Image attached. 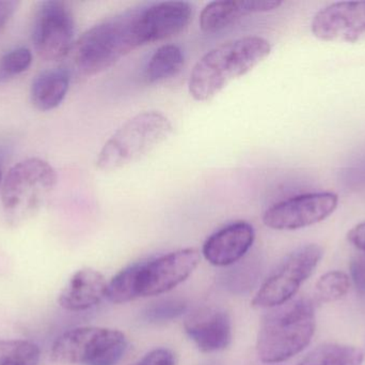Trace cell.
<instances>
[{"label": "cell", "mask_w": 365, "mask_h": 365, "mask_svg": "<svg viewBox=\"0 0 365 365\" xmlns=\"http://www.w3.org/2000/svg\"><path fill=\"white\" fill-rule=\"evenodd\" d=\"M272 51L261 36H244L218 45L197 60L189 77V94L203 102L214 98L227 84L250 72Z\"/></svg>", "instance_id": "1"}, {"label": "cell", "mask_w": 365, "mask_h": 365, "mask_svg": "<svg viewBox=\"0 0 365 365\" xmlns=\"http://www.w3.org/2000/svg\"><path fill=\"white\" fill-rule=\"evenodd\" d=\"M315 332V311L306 298L270 309L262 319L257 351L264 364H281L307 349Z\"/></svg>", "instance_id": "2"}, {"label": "cell", "mask_w": 365, "mask_h": 365, "mask_svg": "<svg viewBox=\"0 0 365 365\" xmlns=\"http://www.w3.org/2000/svg\"><path fill=\"white\" fill-rule=\"evenodd\" d=\"M138 12L130 11L109 17L76 41L72 49L73 60L81 74H100L141 46L137 31Z\"/></svg>", "instance_id": "3"}, {"label": "cell", "mask_w": 365, "mask_h": 365, "mask_svg": "<svg viewBox=\"0 0 365 365\" xmlns=\"http://www.w3.org/2000/svg\"><path fill=\"white\" fill-rule=\"evenodd\" d=\"M170 120L160 111H143L130 118L103 146L96 166L117 171L143 159L173 134Z\"/></svg>", "instance_id": "4"}, {"label": "cell", "mask_w": 365, "mask_h": 365, "mask_svg": "<svg viewBox=\"0 0 365 365\" xmlns=\"http://www.w3.org/2000/svg\"><path fill=\"white\" fill-rule=\"evenodd\" d=\"M57 184V173L46 161L30 158L12 167L1 188L4 212L13 222L34 214Z\"/></svg>", "instance_id": "5"}, {"label": "cell", "mask_w": 365, "mask_h": 365, "mask_svg": "<svg viewBox=\"0 0 365 365\" xmlns=\"http://www.w3.org/2000/svg\"><path fill=\"white\" fill-rule=\"evenodd\" d=\"M128 349L119 330L78 327L62 334L51 346V360L60 364L115 365Z\"/></svg>", "instance_id": "6"}, {"label": "cell", "mask_w": 365, "mask_h": 365, "mask_svg": "<svg viewBox=\"0 0 365 365\" xmlns=\"http://www.w3.org/2000/svg\"><path fill=\"white\" fill-rule=\"evenodd\" d=\"M319 244H310L289 253L266 279L252 300L253 308L274 309L291 301L323 259Z\"/></svg>", "instance_id": "7"}, {"label": "cell", "mask_w": 365, "mask_h": 365, "mask_svg": "<svg viewBox=\"0 0 365 365\" xmlns=\"http://www.w3.org/2000/svg\"><path fill=\"white\" fill-rule=\"evenodd\" d=\"M74 17L63 1L38 4L32 24V42L43 59L55 61L66 57L74 45Z\"/></svg>", "instance_id": "8"}, {"label": "cell", "mask_w": 365, "mask_h": 365, "mask_svg": "<svg viewBox=\"0 0 365 365\" xmlns=\"http://www.w3.org/2000/svg\"><path fill=\"white\" fill-rule=\"evenodd\" d=\"M200 261L199 251L187 248L139 261V298L153 297L173 291L191 276Z\"/></svg>", "instance_id": "9"}, {"label": "cell", "mask_w": 365, "mask_h": 365, "mask_svg": "<svg viewBox=\"0 0 365 365\" xmlns=\"http://www.w3.org/2000/svg\"><path fill=\"white\" fill-rule=\"evenodd\" d=\"M336 193L317 192L298 195L266 210L263 222L276 231H296L326 220L338 207Z\"/></svg>", "instance_id": "10"}, {"label": "cell", "mask_w": 365, "mask_h": 365, "mask_svg": "<svg viewBox=\"0 0 365 365\" xmlns=\"http://www.w3.org/2000/svg\"><path fill=\"white\" fill-rule=\"evenodd\" d=\"M311 29L322 41L358 43L365 41V1L334 2L313 17Z\"/></svg>", "instance_id": "11"}, {"label": "cell", "mask_w": 365, "mask_h": 365, "mask_svg": "<svg viewBox=\"0 0 365 365\" xmlns=\"http://www.w3.org/2000/svg\"><path fill=\"white\" fill-rule=\"evenodd\" d=\"M192 4L186 1L156 2L141 9L137 17V31L141 45L173 38L192 21Z\"/></svg>", "instance_id": "12"}, {"label": "cell", "mask_w": 365, "mask_h": 365, "mask_svg": "<svg viewBox=\"0 0 365 365\" xmlns=\"http://www.w3.org/2000/svg\"><path fill=\"white\" fill-rule=\"evenodd\" d=\"M184 329L202 353L223 351L232 342L231 317L223 309L215 306L197 309L187 315Z\"/></svg>", "instance_id": "13"}, {"label": "cell", "mask_w": 365, "mask_h": 365, "mask_svg": "<svg viewBox=\"0 0 365 365\" xmlns=\"http://www.w3.org/2000/svg\"><path fill=\"white\" fill-rule=\"evenodd\" d=\"M255 239V231L245 221L231 223L210 235L204 242L202 254L216 267L234 265L247 254Z\"/></svg>", "instance_id": "14"}, {"label": "cell", "mask_w": 365, "mask_h": 365, "mask_svg": "<svg viewBox=\"0 0 365 365\" xmlns=\"http://www.w3.org/2000/svg\"><path fill=\"white\" fill-rule=\"evenodd\" d=\"M107 285L106 279L98 270H78L62 289L58 304L70 312L89 310L106 298Z\"/></svg>", "instance_id": "15"}, {"label": "cell", "mask_w": 365, "mask_h": 365, "mask_svg": "<svg viewBox=\"0 0 365 365\" xmlns=\"http://www.w3.org/2000/svg\"><path fill=\"white\" fill-rule=\"evenodd\" d=\"M281 4L282 1L280 0H221L210 2L200 15V28L205 34H216L245 15L276 10Z\"/></svg>", "instance_id": "16"}, {"label": "cell", "mask_w": 365, "mask_h": 365, "mask_svg": "<svg viewBox=\"0 0 365 365\" xmlns=\"http://www.w3.org/2000/svg\"><path fill=\"white\" fill-rule=\"evenodd\" d=\"M70 73L64 69L45 71L31 85L32 103L40 111H51L61 104L70 87Z\"/></svg>", "instance_id": "17"}, {"label": "cell", "mask_w": 365, "mask_h": 365, "mask_svg": "<svg viewBox=\"0 0 365 365\" xmlns=\"http://www.w3.org/2000/svg\"><path fill=\"white\" fill-rule=\"evenodd\" d=\"M184 60L181 47L175 44L163 45L152 55L145 69V79L150 84L173 79L182 70Z\"/></svg>", "instance_id": "18"}, {"label": "cell", "mask_w": 365, "mask_h": 365, "mask_svg": "<svg viewBox=\"0 0 365 365\" xmlns=\"http://www.w3.org/2000/svg\"><path fill=\"white\" fill-rule=\"evenodd\" d=\"M364 360L361 349L349 345L325 344L310 351L299 365H362Z\"/></svg>", "instance_id": "19"}, {"label": "cell", "mask_w": 365, "mask_h": 365, "mask_svg": "<svg viewBox=\"0 0 365 365\" xmlns=\"http://www.w3.org/2000/svg\"><path fill=\"white\" fill-rule=\"evenodd\" d=\"M138 263L121 270L107 285L106 298L113 304H123L139 298Z\"/></svg>", "instance_id": "20"}, {"label": "cell", "mask_w": 365, "mask_h": 365, "mask_svg": "<svg viewBox=\"0 0 365 365\" xmlns=\"http://www.w3.org/2000/svg\"><path fill=\"white\" fill-rule=\"evenodd\" d=\"M41 351L27 340H0V365H38Z\"/></svg>", "instance_id": "21"}, {"label": "cell", "mask_w": 365, "mask_h": 365, "mask_svg": "<svg viewBox=\"0 0 365 365\" xmlns=\"http://www.w3.org/2000/svg\"><path fill=\"white\" fill-rule=\"evenodd\" d=\"M351 279L342 271H330L324 274L315 285L317 300L325 304L338 301L349 293Z\"/></svg>", "instance_id": "22"}, {"label": "cell", "mask_w": 365, "mask_h": 365, "mask_svg": "<svg viewBox=\"0 0 365 365\" xmlns=\"http://www.w3.org/2000/svg\"><path fill=\"white\" fill-rule=\"evenodd\" d=\"M188 306L182 299H163L148 306L143 312V319L149 323H165L173 321L186 313Z\"/></svg>", "instance_id": "23"}, {"label": "cell", "mask_w": 365, "mask_h": 365, "mask_svg": "<svg viewBox=\"0 0 365 365\" xmlns=\"http://www.w3.org/2000/svg\"><path fill=\"white\" fill-rule=\"evenodd\" d=\"M31 51L25 47L12 49L0 58V81H6L25 72L31 66Z\"/></svg>", "instance_id": "24"}, {"label": "cell", "mask_w": 365, "mask_h": 365, "mask_svg": "<svg viewBox=\"0 0 365 365\" xmlns=\"http://www.w3.org/2000/svg\"><path fill=\"white\" fill-rule=\"evenodd\" d=\"M133 365H175V355L167 349H156Z\"/></svg>", "instance_id": "25"}, {"label": "cell", "mask_w": 365, "mask_h": 365, "mask_svg": "<svg viewBox=\"0 0 365 365\" xmlns=\"http://www.w3.org/2000/svg\"><path fill=\"white\" fill-rule=\"evenodd\" d=\"M351 276L359 293L365 294V253L357 255L351 263Z\"/></svg>", "instance_id": "26"}, {"label": "cell", "mask_w": 365, "mask_h": 365, "mask_svg": "<svg viewBox=\"0 0 365 365\" xmlns=\"http://www.w3.org/2000/svg\"><path fill=\"white\" fill-rule=\"evenodd\" d=\"M347 240L358 250L365 253V222L354 226L347 234Z\"/></svg>", "instance_id": "27"}, {"label": "cell", "mask_w": 365, "mask_h": 365, "mask_svg": "<svg viewBox=\"0 0 365 365\" xmlns=\"http://www.w3.org/2000/svg\"><path fill=\"white\" fill-rule=\"evenodd\" d=\"M19 1H0V32L6 28V24L12 19L15 11L19 8Z\"/></svg>", "instance_id": "28"}, {"label": "cell", "mask_w": 365, "mask_h": 365, "mask_svg": "<svg viewBox=\"0 0 365 365\" xmlns=\"http://www.w3.org/2000/svg\"><path fill=\"white\" fill-rule=\"evenodd\" d=\"M202 365H220V364H219L218 362H216V361H210V362H207V364H204Z\"/></svg>", "instance_id": "29"}, {"label": "cell", "mask_w": 365, "mask_h": 365, "mask_svg": "<svg viewBox=\"0 0 365 365\" xmlns=\"http://www.w3.org/2000/svg\"><path fill=\"white\" fill-rule=\"evenodd\" d=\"M1 169H0V184H1Z\"/></svg>", "instance_id": "30"}]
</instances>
